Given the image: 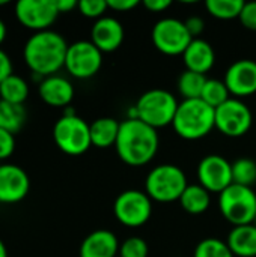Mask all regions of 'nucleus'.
Instances as JSON below:
<instances>
[{
	"mask_svg": "<svg viewBox=\"0 0 256 257\" xmlns=\"http://www.w3.org/2000/svg\"><path fill=\"white\" fill-rule=\"evenodd\" d=\"M68 47L65 38L57 32H36L26 41L23 57L32 74L45 78L65 66Z\"/></svg>",
	"mask_w": 256,
	"mask_h": 257,
	"instance_id": "1",
	"label": "nucleus"
},
{
	"mask_svg": "<svg viewBox=\"0 0 256 257\" xmlns=\"http://www.w3.org/2000/svg\"><path fill=\"white\" fill-rule=\"evenodd\" d=\"M160 145L158 133L139 119L128 117L121 122L116 140V154L128 166L140 167L157 155Z\"/></svg>",
	"mask_w": 256,
	"mask_h": 257,
	"instance_id": "2",
	"label": "nucleus"
},
{
	"mask_svg": "<svg viewBox=\"0 0 256 257\" xmlns=\"http://www.w3.org/2000/svg\"><path fill=\"white\" fill-rule=\"evenodd\" d=\"M172 126L186 140H199L216 128V110L199 99H183L178 104Z\"/></svg>",
	"mask_w": 256,
	"mask_h": 257,
	"instance_id": "3",
	"label": "nucleus"
},
{
	"mask_svg": "<svg viewBox=\"0 0 256 257\" xmlns=\"http://www.w3.org/2000/svg\"><path fill=\"white\" fill-rule=\"evenodd\" d=\"M177 98L164 89H151L142 93L131 108V116L152 126L154 130L172 125L177 108Z\"/></svg>",
	"mask_w": 256,
	"mask_h": 257,
	"instance_id": "4",
	"label": "nucleus"
},
{
	"mask_svg": "<svg viewBox=\"0 0 256 257\" xmlns=\"http://www.w3.org/2000/svg\"><path fill=\"white\" fill-rule=\"evenodd\" d=\"M66 107L62 117L53 128V139L57 148L68 155H81L91 146V125Z\"/></svg>",
	"mask_w": 256,
	"mask_h": 257,
	"instance_id": "5",
	"label": "nucleus"
},
{
	"mask_svg": "<svg viewBox=\"0 0 256 257\" xmlns=\"http://www.w3.org/2000/svg\"><path fill=\"white\" fill-rule=\"evenodd\" d=\"M187 185V178L183 169L174 164H161L148 173L145 179V193L151 200L167 203L180 200Z\"/></svg>",
	"mask_w": 256,
	"mask_h": 257,
	"instance_id": "6",
	"label": "nucleus"
},
{
	"mask_svg": "<svg viewBox=\"0 0 256 257\" xmlns=\"http://www.w3.org/2000/svg\"><path fill=\"white\" fill-rule=\"evenodd\" d=\"M219 208L223 218L234 227L253 224L256 218V194L250 187L231 184L219 194Z\"/></svg>",
	"mask_w": 256,
	"mask_h": 257,
	"instance_id": "7",
	"label": "nucleus"
},
{
	"mask_svg": "<svg viewBox=\"0 0 256 257\" xmlns=\"http://www.w3.org/2000/svg\"><path fill=\"white\" fill-rule=\"evenodd\" d=\"M154 47L167 56H183L190 42L193 41L184 21L178 18L158 20L151 32Z\"/></svg>",
	"mask_w": 256,
	"mask_h": 257,
	"instance_id": "8",
	"label": "nucleus"
},
{
	"mask_svg": "<svg viewBox=\"0 0 256 257\" xmlns=\"http://www.w3.org/2000/svg\"><path fill=\"white\" fill-rule=\"evenodd\" d=\"M113 212L116 220L127 227L143 226L152 214L151 197L145 191L127 190L116 197Z\"/></svg>",
	"mask_w": 256,
	"mask_h": 257,
	"instance_id": "9",
	"label": "nucleus"
},
{
	"mask_svg": "<svg viewBox=\"0 0 256 257\" xmlns=\"http://www.w3.org/2000/svg\"><path fill=\"white\" fill-rule=\"evenodd\" d=\"M253 123L250 108L238 98H231L216 108V128L226 137L238 139L249 133Z\"/></svg>",
	"mask_w": 256,
	"mask_h": 257,
	"instance_id": "10",
	"label": "nucleus"
},
{
	"mask_svg": "<svg viewBox=\"0 0 256 257\" xmlns=\"http://www.w3.org/2000/svg\"><path fill=\"white\" fill-rule=\"evenodd\" d=\"M103 53L91 41H77L68 47L65 68L80 80L91 78L101 69Z\"/></svg>",
	"mask_w": 256,
	"mask_h": 257,
	"instance_id": "11",
	"label": "nucleus"
},
{
	"mask_svg": "<svg viewBox=\"0 0 256 257\" xmlns=\"http://www.w3.org/2000/svg\"><path fill=\"white\" fill-rule=\"evenodd\" d=\"M15 17L26 29L36 32L50 30L57 20L56 0H20L15 3Z\"/></svg>",
	"mask_w": 256,
	"mask_h": 257,
	"instance_id": "12",
	"label": "nucleus"
},
{
	"mask_svg": "<svg viewBox=\"0 0 256 257\" xmlns=\"http://www.w3.org/2000/svg\"><path fill=\"white\" fill-rule=\"evenodd\" d=\"M199 184L210 193H222L232 184V164L222 155H207L198 166Z\"/></svg>",
	"mask_w": 256,
	"mask_h": 257,
	"instance_id": "13",
	"label": "nucleus"
},
{
	"mask_svg": "<svg viewBox=\"0 0 256 257\" xmlns=\"http://www.w3.org/2000/svg\"><path fill=\"white\" fill-rule=\"evenodd\" d=\"M225 84L234 98H244L256 93V62L240 59L231 63L225 74Z\"/></svg>",
	"mask_w": 256,
	"mask_h": 257,
	"instance_id": "14",
	"label": "nucleus"
},
{
	"mask_svg": "<svg viewBox=\"0 0 256 257\" xmlns=\"http://www.w3.org/2000/svg\"><path fill=\"white\" fill-rule=\"evenodd\" d=\"M30 190L27 173L15 164L0 166V203L12 205L21 202Z\"/></svg>",
	"mask_w": 256,
	"mask_h": 257,
	"instance_id": "15",
	"label": "nucleus"
},
{
	"mask_svg": "<svg viewBox=\"0 0 256 257\" xmlns=\"http://www.w3.org/2000/svg\"><path fill=\"white\" fill-rule=\"evenodd\" d=\"M124 27L113 17H103L97 20L91 29V42L101 53L116 51L124 42Z\"/></svg>",
	"mask_w": 256,
	"mask_h": 257,
	"instance_id": "16",
	"label": "nucleus"
},
{
	"mask_svg": "<svg viewBox=\"0 0 256 257\" xmlns=\"http://www.w3.org/2000/svg\"><path fill=\"white\" fill-rule=\"evenodd\" d=\"M39 98L51 107H68L74 98V87L69 80L60 75L42 78L38 84Z\"/></svg>",
	"mask_w": 256,
	"mask_h": 257,
	"instance_id": "17",
	"label": "nucleus"
},
{
	"mask_svg": "<svg viewBox=\"0 0 256 257\" xmlns=\"http://www.w3.org/2000/svg\"><path fill=\"white\" fill-rule=\"evenodd\" d=\"M118 254V238L113 232L106 229L89 233L80 245V257H116Z\"/></svg>",
	"mask_w": 256,
	"mask_h": 257,
	"instance_id": "18",
	"label": "nucleus"
},
{
	"mask_svg": "<svg viewBox=\"0 0 256 257\" xmlns=\"http://www.w3.org/2000/svg\"><path fill=\"white\" fill-rule=\"evenodd\" d=\"M183 60H184L187 71H193V72H199L205 75V72H208L214 65L216 53L210 42H207L205 39L196 38L190 42V45L184 51Z\"/></svg>",
	"mask_w": 256,
	"mask_h": 257,
	"instance_id": "19",
	"label": "nucleus"
},
{
	"mask_svg": "<svg viewBox=\"0 0 256 257\" xmlns=\"http://www.w3.org/2000/svg\"><path fill=\"white\" fill-rule=\"evenodd\" d=\"M228 247L238 257H256V226H235L228 235Z\"/></svg>",
	"mask_w": 256,
	"mask_h": 257,
	"instance_id": "20",
	"label": "nucleus"
},
{
	"mask_svg": "<svg viewBox=\"0 0 256 257\" xmlns=\"http://www.w3.org/2000/svg\"><path fill=\"white\" fill-rule=\"evenodd\" d=\"M121 122L113 117H100L91 123V142L92 146L106 149L116 145Z\"/></svg>",
	"mask_w": 256,
	"mask_h": 257,
	"instance_id": "21",
	"label": "nucleus"
},
{
	"mask_svg": "<svg viewBox=\"0 0 256 257\" xmlns=\"http://www.w3.org/2000/svg\"><path fill=\"white\" fill-rule=\"evenodd\" d=\"M181 208L193 215L202 214L210 208L211 203V197H210V191H207L201 184L196 185H187V188L184 190L181 199H180Z\"/></svg>",
	"mask_w": 256,
	"mask_h": 257,
	"instance_id": "22",
	"label": "nucleus"
},
{
	"mask_svg": "<svg viewBox=\"0 0 256 257\" xmlns=\"http://www.w3.org/2000/svg\"><path fill=\"white\" fill-rule=\"evenodd\" d=\"M29 96V84L27 81L15 74H11L8 78H5L0 83V99L11 102V104H20L27 99Z\"/></svg>",
	"mask_w": 256,
	"mask_h": 257,
	"instance_id": "23",
	"label": "nucleus"
},
{
	"mask_svg": "<svg viewBox=\"0 0 256 257\" xmlns=\"http://www.w3.org/2000/svg\"><path fill=\"white\" fill-rule=\"evenodd\" d=\"M26 122V110L20 104H11L0 99V128L17 134Z\"/></svg>",
	"mask_w": 256,
	"mask_h": 257,
	"instance_id": "24",
	"label": "nucleus"
},
{
	"mask_svg": "<svg viewBox=\"0 0 256 257\" xmlns=\"http://www.w3.org/2000/svg\"><path fill=\"white\" fill-rule=\"evenodd\" d=\"M207 80L208 78L204 74L186 69L178 78V92L183 99H199Z\"/></svg>",
	"mask_w": 256,
	"mask_h": 257,
	"instance_id": "25",
	"label": "nucleus"
},
{
	"mask_svg": "<svg viewBox=\"0 0 256 257\" xmlns=\"http://www.w3.org/2000/svg\"><path fill=\"white\" fill-rule=\"evenodd\" d=\"M244 3V0H207L205 8L214 18L232 20L240 17Z\"/></svg>",
	"mask_w": 256,
	"mask_h": 257,
	"instance_id": "26",
	"label": "nucleus"
},
{
	"mask_svg": "<svg viewBox=\"0 0 256 257\" xmlns=\"http://www.w3.org/2000/svg\"><path fill=\"white\" fill-rule=\"evenodd\" d=\"M231 93L225 84V81L222 80H216V78H208L204 87V92L201 95V99L204 102H207L210 107H213L214 110L219 108L222 104H225L228 99H231Z\"/></svg>",
	"mask_w": 256,
	"mask_h": 257,
	"instance_id": "27",
	"label": "nucleus"
},
{
	"mask_svg": "<svg viewBox=\"0 0 256 257\" xmlns=\"http://www.w3.org/2000/svg\"><path fill=\"white\" fill-rule=\"evenodd\" d=\"M256 182V163L250 158H240L232 163V184L250 187Z\"/></svg>",
	"mask_w": 256,
	"mask_h": 257,
	"instance_id": "28",
	"label": "nucleus"
},
{
	"mask_svg": "<svg viewBox=\"0 0 256 257\" xmlns=\"http://www.w3.org/2000/svg\"><path fill=\"white\" fill-rule=\"evenodd\" d=\"M193 257H235L232 254L231 248L225 241H220L217 238H207L201 241L196 248Z\"/></svg>",
	"mask_w": 256,
	"mask_h": 257,
	"instance_id": "29",
	"label": "nucleus"
},
{
	"mask_svg": "<svg viewBox=\"0 0 256 257\" xmlns=\"http://www.w3.org/2000/svg\"><path fill=\"white\" fill-rule=\"evenodd\" d=\"M149 248L143 238L131 236L119 245V257H148Z\"/></svg>",
	"mask_w": 256,
	"mask_h": 257,
	"instance_id": "30",
	"label": "nucleus"
},
{
	"mask_svg": "<svg viewBox=\"0 0 256 257\" xmlns=\"http://www.w3.org/2000/svg\"><path fill=\"white\" fill-rule=\"evenodd\" d=\"M78 11L81 15L88 18H103L104 12L109 9L107 0H80L78 2Z\"/></svg>",
	"mask_w": 256,
	"mask_h": 257,
	"instance_id": "31",
	"label": "nucleus"
},
{
	"mask_svg": "<svg viewBox=\"0 0 256 257\" xmlns=\"http://www.w3.org/2000/svg\"><path fill=\"white\" fill-rule=\"evenodd\" d=\"M238 18L243 27L256 32V2H246Z\"/></svg>",
	"mask_w": 256,
	"mask_h": 257,
	"instance_id": "32",
	"label": "nucleus"
},
{
	"mask_svg": "<svg viewBox=\"0 0 256 257\" xmlns=\"http://www.w3.org/2000/svg\"><path fill=\"white\" fill-rule=\"evenodd\" d=\"M15 149V139L6 130L0 128V160H6L14 154Z\"/></svg>",
	"mask_w": 256,
	"mask_h": 257,
	"instance_id": "33",
	"label": "nucleus"
},
{
	"mask_svg": "<svg viewBox=\"0 0 256 257\" xmlns=\"http://www.w3.org/2000/svg\"><path fill=\"white\" fill-rule=\"evenodd\" d=\"M184 24H186V27H187V30L193 39H196L205 30V23L201 17H190L184 21Z\"/></svg>",
	"mask_w": 256,
	"mask_h": 257,
	"instance_id": "34",
	"label": "nucleus"
},
{
	"mask_svg": "<svg viewBox=\"0 0 256 257\" xmlns=\"http://www.w3.org/2000/svg\"><path fill=\"white\" fill-rule=\"evenodd\" d=\"M107 3L110 9L118 12H128L139 5L137 0H107Z\"/></svg>",
	"mask_w": 256,
	"mask_h": 257,
	"instance_id": "35",
	"label": "nucleus"
},
{
	"mask_svg": "<svg viewBox=\"0 0 256 257\" xmlns=\"http://www.w3.org/2000/svg\"><path fill=\"white\" fill-rule=\"evenodd\" d=\"M12 74V60L8 56V53H5L0 48V83L8 78Z\"/></svg>",
	"mask_w": 256,
	"mask_h": 257,
	"instance_id": "36",
	"label": "nucleus"
},
{
	"mask_svg": "<svg viewBox=\"0 0 256 257\" xmlns=\"http://www.w3.org/2000/svg\"><path fill=\"white\" fill-rule=\"evenodd\" d=\"M142 5L151 12H163L172 5V2L170 0H145Z\"/></svg>",
	"mask_w": 256,
	"mask_h": 257,
	"instance_id": "37",
	"label": "nucleus"
},
{
	"mask_svg": "<svg viewBox=\"0 0 256 257\" xmlns=\"http://www.w3.org/2000/svg\"><path fill=\"white\" fill-rule=\"evenodd\" d=\"M56 6H57L59 14H66V12H71L74 8H77L78 2H75V0H56Z\"/></svg>",
	"mask_w": 256,
	"mask_h": 257,
	"instance_id": "38",
	"label": "nucleus"
},
{
	"mask_svg": "<svg viewBox=\"0 0 256 257\" xmlns=\"http://www.w3.org/2000/svg\"><path fill=\"white\" fill-rule=\"evenodd\" d=\"M6 33H8L6 24H5V23H3V20L0 18V45H2V42L5 41V38H6Z\"/></svg>",
	"mask_w": 256,
	"mask_h": 257,
	"instance_id": "39",
	"label": "nucleus"
},
{
	"mask_svg": "<svg viewBox=\"0 0 256 257\" xmlns=\"http://www.w3.org/2000/svg\"><path fill=\"white\" fill-rule=\"evenodd\" d=\"M0 257H8V250H6V245L5 242L0 239Z\"/></svg>",
	"mask_w": 256,
	"mask_h": 257,
	"instance_id": "40",
	"label": "nucleus"
},
{
	"mask_svg": "<svg viewBox=\"0 0 256 257\" xmlns=\"http://www.w3.org/2000/svg\"><path fill=\"white\" fill-rule=\"evenodd\" d=\"M2 5H8V0H0V6Z\"/></svg>",
	"mask_w": 256,
	"mask_h": 257,
	"instance_id": "41",
	"label": "nucleus"
},
{
	"mask_svg": "<svg viewBox=\"0 0 256 257\" xmlns=\"http://www.w3.org/2000/svg\"><path fill=\"white\" fill-rule=\"evenodd\" d=\"M253 224H255V226H256V218H255V223H253Z\"/></svg>",
	"mask_w": 256,
	"mask_h": 257,
	"instance_id": "42",
	"label": "nucleus"
}]
</instances>
